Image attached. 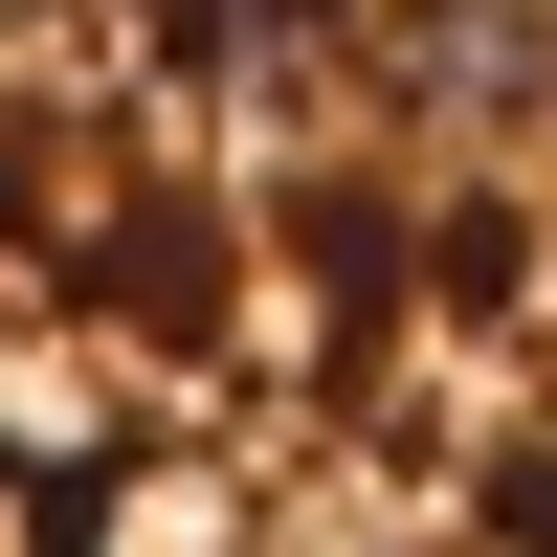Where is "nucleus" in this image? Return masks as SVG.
<instances>
[]
</instances>
